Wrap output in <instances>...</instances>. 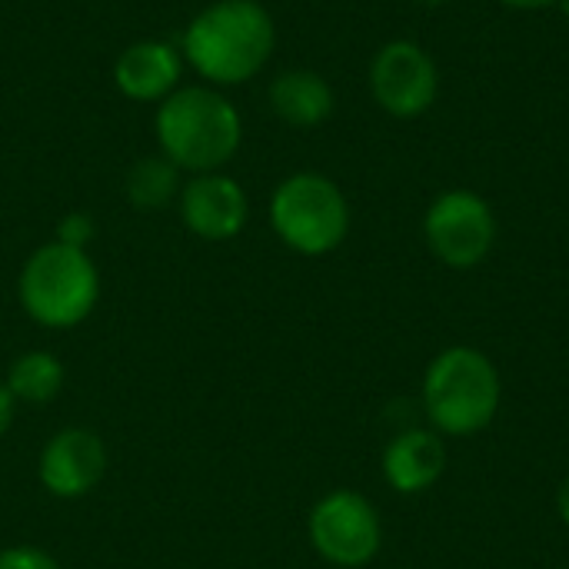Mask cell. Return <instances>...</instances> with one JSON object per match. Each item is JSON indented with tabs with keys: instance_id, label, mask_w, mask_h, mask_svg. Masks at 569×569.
<instances>
[{
	"instance_id": "obj_1",
	"label": "cell",
	"mask_w": 569,
	"mask_h": 569,
	"mask_svg": "<svg viewBox=\"0 0 569 569\" xmlns=\"http://www.w3.org/2000/svg\"><path fill=\"white\" fill-rule=\"evenodd\" d=\"M277 23L260 0H213L183 30L180 53L210 87H240L273 57Z\"/></svg>"
},
{
	"instance_id": "obj_2",
	"label": "cell",
	"mask_w": 569,
	"mask_h": 569,
	"mask_svg": "<svg viewBox=\"0 0 569 569\" xmlns=\"http://www.w3.org/2000/svg\"><path fill=\"white\" fill-rule=\"evenodd\" d=\"M157 147L187 177L223 170L243 143V117L237 103L210 83H180L157 103Z\"/></svg>"
},
{
	"instance_id": "obj_3",
	"label": "cell",
	"mask_w": 569,
	"mask_h": 569,
	"mask_svg": "<svg viewBox=\"0 0 569 569\" xmlns=\"http://www.w3.org/2000/svg\"><path fill=\"white\" fill-rule=\"evenodd\" d=\"M17 303L37 327L73 330L100 303V270L87 250L47 240L17 273Z\"/></svg>"
},
{
	"instance_id": "obj_4",
	"label": "cell",
	"mask_w": 569,
	"mask_h": 569,
	"mask_svg": "<svg viewBox=\"0 0 569 569\" xmlns=\"http://www.w3.org/2000/svg\"><path fill=\"white\" fill-rule=\"evenodd\" d=\"M503 383L497 363L477 347H447L423 373V410L440 437H473L500 410Z\"/></svg>"
},
{
	"instance_id": "obj_5",
	"label": "cell",
	"mask_w": 569,
	"mask_h": 569,
	"mask_svg": "<svg viewBox=\"0 0 569 569\" xmlns=\"http://www.w3.org/2000/svg\"><path fill=\"white\" fill-rule=\"evenodd\" d=\"M277 240L300 257H327L350 233V203L337 180L317 170L283 177L270 197Z\"/></svg>"
},
{
	"instance_id": "obj_6",
	"label": "cell",
	"mask_w": 569,
	"mask_h": 569,
	"mask_svg": "<svg viewBox=\"0 0 569 569\" xmlns=\"http://www.w3.org/2000/svg\"><path fill=\"white\" fill-rule=\"evenodd\" d=\"M307 540L313 553L337 569H360L377 560L383 547V523L377 507L357 490H330L307 517Z\"/></svg>"
},
{
	"instance_id": "obj_7",
	"label": "cell",
	"mask_w": 569,
	"mask_h": 569,
	"mask_svg": "<svg viewBox=\"0 0 569 569\" xmlns=\"http://www.w3.org/2000/svg\"><path fill=\"white\" fill-rule=\"evenodd\" d=\"M423 237L440 263L450 270H473L493 253L497 213L473 190H447L427 207Z\"/></svg>"
},
{
	"instance_id": "obj_8",
	"label": "cell",
	"mask_w": 569,
	"mask_h": 569,
	"mask_svg": "<svg viewBox=\"0 0 569 569\" xmlns=\"http://www.w3.org/2000/svg\"><path fill=\"white\" fill-rule=\"evenodd\" d=\"M370 93L397 120L423 117L440 93V67L417 40H387L370 60Z\"/></svg>"
},
{
	"instance_id": "obj_9",
	"label": "cell",
	"mask_w": 569,
	"mask_h": 569,
	"mask_svg": "<svg viewBox=\"0 0 569 569\" xmlns=\"http://www.w3.org/2000/svg\"><path fill=\"white\" fill-rule=\"evenodd\" d=\"M110 467L107 443L90 427H60L50 433L37 453V483L53 500L90 497Z\"/></svg>"
},
{
	"instance_id": "obj_10",
	"label": "cell",
	"mask_w": 569,
	"mask_h": 569,
	"mask_svg": "<svg viewBox=\"0 0 569 569\" xmlns=\"http://www.w3.org/2000/svg\"><path fill=\"white\" fill-rule=\"evenodd\" d=\"M180 223L207 243H227L243 233L250 220V197L247 190L223 170L193 173L183 180L177 197Z\"/></svg>"
},
{
	"instance_id": "obj_11",
	"label": "cell",
	"mask_w": 569,
	"mask_h": 569,
	"mask_svg": "<svg viewBox=\"0 0 569 569\" xmlns=\"http://www.w3.org/2000/svg\"><path fill=\"white\" fill-rule=\"evenodd\" d=\"M183 53L170 40H137L113 63L117 90L133 103H160L183 80Z\"/></svg>"
},
{
	"instance_id": "obj_12",
	"label": "cell",
	"mask_w": 569,
	"mask_h": 569,
	"mask_svg": "<svg viewBox=\"0 0 569 569\" xmlns=\"http://www.w3.org/2000/svg\"><path fill=\"white\" fill-rule=\"evenodd\" d=\"M447 470V443L437 430L410 427L383 450V480L403 497L427 493Z\"/></svg>"
},
{
	"instance_id": "obj_13",
	"label": "cell",
	"mask_w": 569,
	"mask_h": 569,
	"mask_svg": "<svg viewBox=\"0 0 569 569\" xmlns=\"http://www.w3.org/2000/svg\"><path fill=\"white\" fill-rule=\"evenodd\" d=\"M267 100H270V110L287 127H297V130L327 123L337 107V93H333L330 80L310 67H290V70L277 73L270 80Z\"/></svg>"
},
{
	"instance_id": "obj_14",
	"label": "cell",
	"mask_w": 569,
	"mask_h": 569,
	"mask_svg": "<svg viewBox=\"0 0 569 569\" xmlns=\"http://www.w3.org/2000/svg\"><path fill=\"white\" fill-rule=\"evenodd\" d=\"M7 390L13 393L17 407H43L53 403L63 393L67 383V370L63 363L50 353V350H23L10 360L7 373H3Z\"/></svg>"
},
{
	"instance_id": "obj_15",
	"label": "cell",
	"mask_w": 569,
	"mask_h": 569,
	"mask_svg": "<svg viewBox=\"0 0 569 569\" xmlns=\"http://www.w3.org/2000/svg\"><path fill=\"white\" fill-rule=\"evenodd\" d=\"M180 187H183V170L173 160H167L163 153L140 157L127 170V177H123L127 203L143 210V213H153V210H163V207H177Z\"/></svg>"
},
{
	"instance_id": "obj_16",
	"label": "cell",
	"mask_w": 569,
	"mask_h": 569,
	"mask_svg": "<svg viewBox=\"0 0 569 569\" xmlns=\"http://www.w3.org/2000/svg\"><path fill=\"white\" fill-rule=\"evenodd\" d=\"M0 569H63L60 560L33 543H10L0 550Z\"/></svg>"
},
{
	"instance_id": "obj_17",
	"label": "cell",
	"mask_w": 569,
	"mask_h": 569,
	"mask_svg": "<svg viewBox=\"0 0 569 569\" xmlns=\"http://www.w3.org/2000/svg\"><path fill=\"white\" fill-rule=\"evenodd\" d=\"M93 237H97V223H93V217H90V213H83V210H70L67 217H60V223H57V237H53V240H60V243H67V247H80V250H87Z\"/></svg>"
},
{
	"instance_id": "obj_18",
	"label": "cell",
	"mask_w": 569,
	"mask_h": 569,
	"mask_svg": "<svg viewBox=\"0 0 569 569\" xmlns=\"http://www.w3.org/2000/svg\"><path fill=\"white\" fill-rule=\"evenodd\" d=\"M13 417H17V400H13V393L7 390L3 377H0V440L10 433V427H13Z\"/></svg>"
},
{
	"instance_id": "obj_19",
	"label": "cell",
	"mask_w": 569,
	"mask_h": 569,
	"mask_svg": "<svg viewBox=\"0 0 569 569\" xmlns=\"http://www.w3.org/2000/svg\"><path fill=\"white\" fill-rule=\"evenodd\" d=\"M510 10H547V7H557V0H497Z\"/></svg>"
},
{
	"instance_id": "obj_20",
	"label": "cell",
	"mask_w": 569,
	"mask_h": 569,
	"mask_svg": "<svg viewBox=\"0 0 569 569\" xmlns=\"http://www.w3.org/2000/svg\"><path fill=\"white\" fill-rule=\"evenodd\" d=\"M557 510H560V520L569 527V477L560 483V490H557Z\"/></svg>"
},
{
	"instance_id": "obj_21",
	"label": "cell",
	"mask_w": 569,
	"mask_h": 569,
	"mask_svg": "<svg viewBox=\"0 0 569 569\" xmlns=\"http://www.w3.org/2000/svg\"><path fill=\"white\" fill-rule=\"evenodd\" d=\"M557 10H560V13L569 20V0H557Z\"/></svg>"
},
{
	"instance_id": "obj_22",
	"label": "cell",
	"mask_w": 569,
	"mask_h": 569,
	"mask_svg": "<svg viewBox=\"0 0 569 569\" xmlns=\"http://www.w3.org/2000/svg\"><path fill=\"white\" fill-rule=\"evenodd\" d=\"M427 7H443V3H450V0H423Z\"/></svg>"
}]
</instances>
